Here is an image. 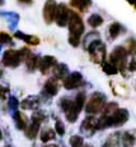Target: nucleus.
I'll use <instances>...</instances> for the list:
<instances>
[{"label":"nucleus","mask_w":136,"mask_h":147,"mask_svg":"<svg viewBox=\"0 0 136 147\" xmlns=\"http://www.w3.org/2000/svg\"><path fill=\"white\" fill-rule=\"evenodd\" d=\"M107 104V97L102 92H94L89 97L85 104V111L88 115H95L103 110L104 105Z\"/></svg>","instance_id":"f257e3e1"},{"label":"nucleus","mask_w":136,"mask_h":147,"mask_svg":"<svg viewBox=\"0 0 136 147\" xmlns=\"http://www.w3.org/2000/svg\"><path fill=\"white\" fill-rule=\"evenodd\" d=\"M59 105H60V109L64 111L65 118H66V120L69 123H75L78 120L79 113L80 111L76 109L74 100H71L69 97H62L60 100V102H59Z\"/></svg>","instance_id":"f03ea898"},{"label":"nucleus","mask_w":136,"mask_h":147,"mask_svg":"<svg viewBox=\"0 0 136 147\" xmlns=\"http://www.w3.org/2000/svg\"><path fill=\"white\" fill-rule=\"evenodd\" d=\"M109 63L118 69V72H123L127 65V51L123 46H116L109 55Z\"/></svg>","instance_id":"7ed1b4c3"},{"label":"nucleus","mask_w":136,"mask_h":147,"mask_svg":"<svg viewBox=\"0 0 136 147\" xmlns=\"http://www.w3.org/2000/svg\"><path fill=\"white\" fill-rule=\"evenodd\" d=\"M88 51L90 55V60L97 64H102L106 59V45L101 40H95L88 46Z\"/></svg>","instance_id":"20e7f679"},{"label":"nucleus","mask_w":136,"mask_h":147,"mask_svg":"<svg viewBox=\"0 0 136 147\" xmlns=\"http://www.w3.org/2000/svg\"><path fill=\"white\" fill-rule=\"evenodd\" d=\"M67 26H69L70 35H74L80 37L84 32V23L81 21V18L74 12H70L69 17V22H67Z\"/></svg>","instance_id":"39448f33"},{"label":"nucleus","mask_w":136,"mask_h":147,"mask_svg":"<svg viewBox=\"0 0 136 147\" xmlns=\"http://www.w3.org/2000/svg\"><path fill=\"white\" fill-rule=\"evenodd\" d=\"M62 84H64V87L66 90L80 88V87L84 84L83 76H81L79 72H73V73H70L66 78H65L64 82H62Z\"/></svg>","instance_id":"423d86ee"},{"label":"nucleus","mask_w":136,"mask_h":147,"mask_svg":"<svg viewBox=\"0 0 136 147\" xmlns=\"http://www.w3.org/2000/svg\"><path fill=\"white\" fill-rule=\"evenodd\" d=\"M69 17H70V10L65 4H59L57 7H56L55 18H53V21L56 22V24H57L59 27L67 26Z\"/></svg>","instance_id":"0eeeda50"},{"label":"nucleus","mask_w":136,"mask_h":147,"mask_svg":"<svg viewBox=\"0 0 136 147\" xmlns=\"http://www.w3.org/2000/svg\"><path fill=\"white\" fill-rule=\"evenodd\" d=\"M97 123H98V119L94 117V115H88L85 119L81 121V124H80V132L85 133L87 136H93L95 132L98 131Z\"/></svg>","instance_id":"6e6552de"},{"label":"nucleus","mask_w":136,"mask_h":147,"mask_svg":"<svg viewBox=\"0 0 136 147\" xmlns=\"http://www.w3.org/2000/svg\"><path fill=\"white\" fill-rule=\"evenodd\" d=\"M21 59H19V53L17 50L9 49L4 53L3 55V64L5 67H10V68H15L19 65Z\"/></svg>","instance_id":"1a4fd4ad"},{"label":"nucleus","mask_w":136,"mask_h":147,"mask_svg":"<svg viewBox=\"0 0 136 147\" xmlns=\"http://www.w3.org/2000/svg\"><path fill=\"white\" fill-rule=\"evenodd\" d=\"M57 64V61H56V58L55 56H50V55H46L43 56V58H41L38 60V69L39 72L42 73V74H47V73H50L51 70L55 68V65Z\"/></svg>","instance_id":"9d476101"},{"label":"nucleus","mask_w":136,"mask_h":147,"mask_svg":"<svg viewBox=\"0 0 136 147\" xmlns=\"http://www.w3.org/2000/svg\"><path fill=\"white\" fill-rule=\"evenodd\" d=\"M57 4L55 3V0H47L46 4L43 7V19L47 24H51L55 18V12Z\"/></svg>","instance_id":"9b49d317"},{"label":"nucleus","mask_w":136,"mask_h":147,"mask_svg":"<svg viewBox=\"0 0 136 147\" xmlns=\"http://www.w3.org/2000/svg\"><path fill=\"white\" fill-rule=\"evenodd\" d=\"M59 87H60V82H59L56 78H50L47 80V82L43 86V95H46L47 97H53V96L57 95L59 92Z\"/></svg>","instance_id":"f8f14e48"},{"label":"nucleus","mask_w":136,"mask_h":147,"mask_svg":"<svg viewBox=\"0 0 136 147\" xmlns=\"http://www.w3.org/2000/svg\"><path fill=\"white\" fill-rule=\"evenodd\" d=\"M39 105H41V97L36 95L28 96L21 102V107L23 110H38Z\"/></svg>","instance_id":"ddd939ff"},{"label":"nucleus","mask_w":136,"mask_h":147,"mask_svg":"<svg viewBox=\"0 0 136 147\" xmlns=\"http://www.w3.org/2000/svg\"><path fill=\"white\" fill-rule=\"evenodd\" d=\"M39 129H41V123L31 120V123H28V127L25 129V137L28 140H35L39 133Z\"/></svg>","instance_id":"4468645a"},{"label":"nucleus","mask_w":136,"mask_h":147,"mask_svg":"<svg viewBox=\"0 0 136 147\" xmlns=\"http://www.w3.org/2000/svg\"><path fill=\"white\" fill-rule=\"evenodd\" d=\"M13 118H14V121H15L17 129H19V131H25V129H27V127H28V118L25 117L23 113L15 111L13 114Z\"/></svg>","instance_id":"2eb2a0df"},{"label":"nucleus","mask_w":136,"mask_h":147,"mask_svg":"<svg viewBox=\"0 0 136 147\" xmlns=\"http://www.w3.org/2000/svg\"><path fill=\"white\" fill-rule=\"evenodd\" d=\"M52 73H53V78L60 81V80H65L69 76V69H67L66 64H56L55 68L52 69Z\"/></svg>","instance_id":"dca6fc26"},{"label":"nucleus","mask_w":136,"mask_h":147,"mask_svg":"<svg viewBox=\"0 0 136 147\" xmlns=\"http://www.w3.org/2000/svg\"><path fill=\"white\" fill-rule=\"evenodd\" d=\"M14 36H15L17 38H19V40H23L24 42H27V44L31 45V46H36V45L39 44V38L35 35H25L23 32L17 31V32L14 33Z\"/></svg>","instance_id":"f3484780"},{"label":"nucleus","mask_w":136,"mask_h":147,"mask_svg":"<svg viewBox=\"0 0 136 147\" xmlns=\"http://www.w3.org/2000/svg\"><path fill=\"white\" fill-rule=\"evenodd\" d=\"M90 5H92V0H70V7L81 13L87 12Z\"/></svg>","instance_id":"a211bd4d"},{"label":"nucleus","mask_w":136,"mask_h":147,"mask_svg":"<svg viewBox=\"0 0 136 147\" xmlns=\"http://www.w3.org/2000/svg\"><path fill=\"white\" fill-rule=\"evenodd\" d=\"M0 16L1 17H7V19L9 21V27L10 30H15L17 24L19 22V16L17 13L13 12H0Z\"/></svg>","instance_id":"6ab92c4d"},{"label":"nucleus","mask_w":136,"mask_h":147,"mask_svg":"<svg viewBox=\"0 0 136 147\" xmlns=\"http://www.w3.org/2000/svg\"><path fill=\"white\" fill-rule=\"evenodd\" d=\"M55 138H56V132H55V129H51V128L43 129V131L41 132V134H39V140H41V142H43V143L53 141Z\"/></svg>","instance_id":"aec40b11"},{"label":"nucleus","mask_w":136,"mask_h":147,"mask_svg":"<svg viewBox=\"0 0 136 147\" xmlns=\"http://www.w3.org/2000/svg\"><path fill=\"white\" fill-rule=\"evenodd\" d=\"M120 143L122 147H132L135 145V137L130 132H125L120 137Z\"/></svg>","instance_id":"412c9836"},{"label":"nucleus","mask_w":136,"mask_h":147,"mask_svg":"<svg viewBox=\"0 0 136 147\" xmlns=\"http://www.w3.org/2000/svg\"><path fill=\"white\" fill-rule=\"evenodd\" d=\"M120 137H121L120 132H116V133L108 136L107 140L104 141L103 147H117V145L120 143Z\"/></svg>","instance_id":"4be33fe9"},{"label":"nucleus","mask_w":136,"mask_h":147,"mask_svg":"<svg viewBox=\"0 0 136 147\" xmlns=\"http://www.w3.org/2000/svg\"><path fill=\"white\" fill-rule=\"evenodd\" d=\"M122 32V26H121L120 23H117V22H115V23H112L111 26L108 27V33H109V37L112 38V40H115V38H117L118 36H120V33Z\"/></svg>","instance_id":"5701e85b"},{"label":"nucleus","mask_w":136,"mask_h":147,"mask_svg":"<svg viewBox=\"0 0 136 147\" xmlns=\"http://www.w3.org/2000/svg\"><path fill=\"white\" fill-rule=\"evenodd\" d=\"M118 109V105L117 102H107L106 105H104L103 110H102V117H109L111 114L116 111V110Z\"/></svg>","instance_id":"b1692460"},{"label":"nucleus","mask_w":136,"mask_h":147,"mask_svg":"<svg viewBox=\"0 0 136 147\" xmlns=\"http://www.w3.org/2000/svg\"><path fill=\"white\" fill-rule=\"evenodd\" d=\"M38 60H39V58L37 55H35V54H32V55L25 60V65H27L29 72H33V70L38 67Z\"/></svg>","instance_id":"393cba45"},{"label":"nucleus","mask_w":136,"mask_h":147,"mask_svg":"<svg viewBox=\"0 0 136 147\" xmlns=\"http://www.w3.org/2000/svg\"><path fill=\"white\" fill-rule=\"evenodd\" d=\"M102 69L108 76H115L118 73V69L113 65L112 63H109V61H103V63H102Z\"/></svg>","instance_id":"a878e982"},{"label":"nucleus","mask_w":136,"mask_h":147,"mask_svg":"<svg viewBox=\"0 0 136 147\" xmlns=\"http://www.w3.org/2000/svg\"><path fill=\"white\" fill-rule=\"evenodd\" d=\"M88 23H89L90 27L97 28V27H99L102 23H103V18H102L99 14H92V16L88 18Z\"/></svg>","instance_id":"bb28decb"},{"label":"nucleus","mask_w":136,"mask_h":147,"mask_svg":"<svg viewBox=\"0 0 136 147\" xmlns=\"http://www.w3.org/2000/svg\"><path fill=\"white\" fill-rule=\"evenodd\" d=\"M85 94L84 92H79L78 95H76V97H75V100H74V104H75V106H76V109L79 110V111H81L83 110V107L84 105H85Z\"/></svg>","instance_id":"cd10ccee"},{"label":"nucleus","mask_w":136,"mask_h":147,"mask_svg":"<svg viewBox=\"0 0 136 147\" xmlns=\"http://www.w3.org/2000/svg\"><path fill=\"white\" fill-rule=\"evenodd\" d=\"M69 145L70 147H81L84 145V138L79 134H74L69 138Z\"/></svg>","instance_id":"c85d7f7f"},{"label":"nucleus","mask_w":136,"mask_h":147,"mask_svg":"<svg viewBox=\"0 0 136 147\" xmlns=\"http://www.w3.org/2000/svg\"><path fill=\"white\" fill-rule=\"evenodd\" d=\"M95 40H99V33L98 32H92V33H89V35H87V37L84 38V41H83L84 47L88 49V46H89L92 42H94Z\"/></svg>","instance_id":"c756f323"},{"label":"nucleus","mask_w":136,"mask_h":147,"mask_svg":"<svg viewBox=\"0 0 136 147\" xmlns=\"http://www.w3.org/2000/svg\"><path fill=\"white\" fill-rule=\"evenodd\" d=\"M126 51H127V55H134V54H136V41L134 40V38H130V40H127L126 42Z\"/></svg>","instance_id":"7c9ffc66"},{"label":"nucleus","mask_w":136,"mask_h":147,"mask_svg":"<svg viewBox=\"0 0 136 147\" xmlns=\"http://www.w3.org/2000/svg\"><path fill=\"white\" fill-rule=\"evenodd\" d=\"M32 120L38 121V123L42 124L45 120H46V114H45V111H41V110H36V111L33 113V115H32Z\"/></svg>","instance_id":"2f4dec72"},{"label":"nucleus","mask_w":136,"mask_h":147,"mask_svg":"<svg viewBox=\"0 0 136 147\" xmlns=\"http://www.w3.org/2000/svg\"><path fill=\"white\" fill-rule=\"evenodd\" d=\"M18 53H19V59H21V63H22V61H24V63H25V60H27V59L32 55V51H31V49H28V47H22Z\"/></svg>","instance_id":"473e14b6"},{"label":"nucleus","mask_w":136,"mask_h":147,"mask_svg":"<svg viewBox=\"0 0 136 147\" xmlns=\"http://www.w3.org/2000/svg\"><path fill=\"white\" fill-rule=\"evenodd\" d=\"M8 105H9V109L13 111V114L15 111H18V106H19V101L17 100V97L14 96H10L9 97V101H8Z\"/></svg>","instance_id":"72a5a7b5"},{"label":"nucleus","mask_w":136,"mask_h":147,"mask_svg":"<svg viewBox=\"0 0 136 147\" xmlns=\"http://www.w3.org/2000/svg\"><path fill=\"white\" fill-rule=\"evenodd\" d=\"M55 132L57 133L59 136H64L65 134V125L61 120H56V124H55Z\"/></svg>","instance_id":"f704fd0d"},{"label":"nucleus","mask_w":136,"mask_h":147,"mask_svg":"<svg viewBox=\"0 0 136 147\" xmlns=\"http://www.w3.org/2000/svg\"><path fill=\"white\" fill-rule=\"evenodd\" d=\"M3 44H12V37L7 32H0V45Z\"/></svg>","instance_id":"c9c22d12"},{"label":"nucleus","mask_w":136,"mask_h":147,"mask_svg":"<svg viewBox=\"0 0 136 147\" xmlns=\"http://www.w3.org/2000/svg\"><path fill=\"white\" fill-rule=\"evenodd\" d=\"M69 44L74 47H78L80 45V37L78 36H74V35H70L69 36Z\"/></svg>","instance_id":"e433bc0d"},{"label":"nucleus","mask_w":136,"mask_h":147,"mask_svg":"<svg viewBox=\"0 0 136 147\" xmlns=\"http://www.w3.org/2000/svg\"><path fill=\"white\" fill-rule=\"evenodd\" d=\"M8 92H9V90H8L7 87H4V86L0 84V100H5V98H7Z\"/></svg>","instance_id":"4c0bfd02"},{"label":"nucleus","mask_w":136,"mask_h":147,"mask_svg":"<svg viewBox=\"0 0 136 147\" xmlns=\"http://www.w3.org/2000/svg\"><path fill=\"white\" fill-rule=\"evenodd\" d=\"M129 69L131 70V72L136 70V54H134V56H132L131 61H130V64H129Z\"/></svg>","instance_id":"58836bf2"},{"label":"nucleus","mask_w":136,"mask_h":147,"mask_svg":"<svg viewBox=\"0 0 136 147\" xmlns=\"http://www.w3.org/2000/svg\"><path fill=\"white\" fill-rule=\"evenodd\" d=\"M126 1L129 3L130 5H132V7H134L135 9H136V0H126Z\"/></svg>","instance_id":"ea45409f"},{"label":"nucleus","mask_w":136,"mask_h":147,"mask_svg":"<svg viewBox=\"0 0 136 147\" xmlns=\"http://www.w3.org/2000/svg\"><path fill=\"white\" fill-rule=\"evenodd\" d=\"M18 1L23 3V4H29V3H32V0H18Z\"/></svg>","instance_id":"a19ab883"},{"label":"nucleus","mask_w":136,"mask_h":147,"mask_svg":"<svg viewBox=\"0 0 136 147\" xmlns=\"http://www.w3.org/2000/svg\"><path fill=\"white\" fill-rule=\"evenodd\" d=\"M3 73H4V70H3V67L0 65V77H1V76H3Z\"/></svg>","instance_id":"79ce46f5"},{"label":"nucleus","mask_w":136,"mask_h":147,"mask_svg":"<svg viewBox=\"0 0 136 147\" xmlns=\"http://www.w3.org/2000/svg\"><path fill=\"white\" fill-rule=\"evenodd\" d=\"M45 147H59L57 145H47V146H45Z\"/></svg>","instance_id":"37998d69"},{"label":"nucleus","mask_w":136,"mask_h":147,"mask_svg":"<svg viewBox=\"0 0 136 147\" xmlns=\"http://www.w3.org/2000/svg\"><path fill=\"white\" fill-rule=\"evenodd\" d=\"M81 147H93V146H92V145H83Z\"/></svg>","instance_id":"c03bdc74"},{"label":"nucleus","mask_w":136,"mask_h":147,"mask_svg":"<svg viewBox=\"0 0 136 147\" xmlns=\"http://www.w3.org/2000/svg\"><path fill=\"white\" fill-rule=\"evenodd\" d=\"M3 140V133H1V131H0V141Z\"/></svg>","instance_id":"a18cd8bd"},{"label":"nucleus","mask_w":136,"mask_h":147,"mask_svg":"<svg viewBox=\"0 0 136 147\" xmlns=\"http://www.w3.org/2000/svg\"><path fill=\"white\" fill-rule=\"evenodd\" d=\"M4 4V0H0V5H3Z\"/></svg>","instance_id":"49530a36"},{"label":"nucleus","mask_w":136,"mask_h":147,"mask_svg":"<svg viewBox=\"0 0 136 147\" xmlns=\"http://www.w3.org/2000/svg\"><path fill=\"white\" fill-rule=\"evenodd\" d=\"M0 51H1V45H0Z\"/></svg>","instance_id":"de8ad7c7"}]
</instances>
